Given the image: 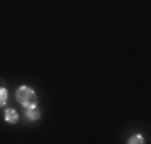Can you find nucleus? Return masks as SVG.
I'll return each instance as SVG.
<instances>
[{"mask_svg":"<svg viewBox=\"0 0 151 144\" xmlns=\"http://www.w3.org/2000/svg\"><path fill=\"white\" fill-rule=\"evenodd\" d=\"M16 99L24 107H35L37 106V96H35L34 90L31 86H26V85H21L16 90Z\"/></svg>","mask_w":151,"mask_h":144,"instance_id":"1","label":"nucleus"},{"mask_svg":"<svg viewBox=\"0 0 151 144\" xmlns=\"http://www.w3.org/2000/svg\"><path fill=\"white\" fill-rule=\"evenodd\" d=\"M24 112H26V117L29 118V120H39L40 118V110L37 109V106L35 107H24Z\"/></svg>","mask_w":151,"mask_h":144,"instance_id":"2","label":"nucleus"},{"mask_svg":"<svg viewBox=\"0 0 151 144\" xmlns=\"http://www.w3.org/2000/svg\"><path fill=\"white\" fill-rule=\"evenodd\" d=\"M5 120L8 123H16L18 122V112L15 109H6L5 110Z\"/></svg>","mask_w":151,"mask_h":144,"instance_id":"3","label":"nucleus"},{"mask_svg":"<svg viewBox=\"0 0 151 144\" xmlns=\"http://www.w3.org/2000/svg\"><path fill=\"white\" fill-rule=\"evenodd\" d=\"M6 99H8V91L5 86H0V107L6 104Z\"/></svg>","mask_w":151,"mask_h":144,"instance_id":"4","label":"nucleus"},{"mask_svg":"<svg viewBox=\"0 0 151 144\" xmlns=\"http://www.w3.org/2000/svg\"><path fill=\"white\" fill-rule=\"evenodd\" d=\"M129 144H143L145 141H143V136L142 135H135V136H132V138H129Z\"/></svg>","mask_w":151,"mask_h":144,"instance_id":"5","label":"nucleus"}]
</instances>
